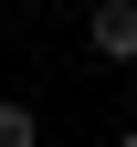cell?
Listing matches in <instances>:
<instances>
[{
  "label": "cell",
  "mask_w": 137,
  "mask_h": 147,
  "mask_svg": "<svg viewBox=\"0 0 137 147\" xmlns=\"http://www.w3.org/2000/svg\"><path fill=\"white\" fill-rule=\"evenodd\" d=\"M85 42H95V63H137V0H95Z\"/></svg>",
  "instance_id": "cell-1"
},
{
  "label": "cell",
  "mask_w": 137,
  "mask_h": 147,
  "mask_svg": "<svg viewBox=\"0 0 137 147\" xmlns=\"http://www.w3.org/2000/svg\"><path fill=\"white\" fill-rule=\"evenodd\" d=\"M0 147H42V116H32L21 95H0Z\"/></svg>",
  "instance_id": "cell-2"
},
{
  "label": "cell",
  "mask_w": 137,
  "mask_h": 147,
  "mask_svg": "<svg viewBox=\"0 0 137 147\" xmlns=\"http://www.w3.org/2000/svg\"><path fill=\"white\" fill-rule=\"evenodd\" d=\"M116 147H137V126H127V137H116Z\"/></svg>",
  "instance_id": "cell-3"
}]
</instances>
